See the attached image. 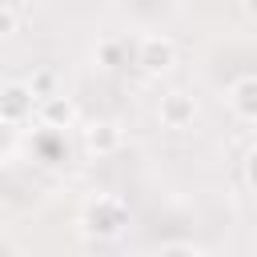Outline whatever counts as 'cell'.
Wrapping results in <instances>:
<instances>
[{
	"instance_id": "obj_3",
	"label": "cell",
	"mask_w": 257,
	"mask_h": 257,
	"mask_svg": "<svg viewBox=\"0 0 257 257\" xmlns=\"http://www.w3.org/2000/svg\"><path fill=\"white\" fill-rule=\"evenodd\" d=\"M157 116H161V124H165V128L181 133V128H189V124H193L197 104H193V96H185V92H165V96H161V104H157Z\"/></svg>"
},
{
	"instance_id": "obj_2",
	"label": "cell",
	"mask_w": 257,
	"mask_h": 257,
	"mask_svg": "<svg viewBox=\"0 0 257 257\" xmlns=\"http://www.w3.org/2000/svg\"><path fill=\"white\" fill-rule=\"evenodd\" d=\"M173 60H177V48H173L169 36H141V40H137V68H141L145 76L169 72Z\"/></svg>"
},
{
	"instance_id": "obj_5",
	"label": "cell",
	"mask_w": 257,
	"mask_h": 257,
	"mask_svg": "<svg viewBox=\"0 0 257 257\" xmlns=\"http://www.w3.org/2000/svg\"><path fill=\"white\" fill-rule=\"evenodd\" d=\"M120 141H124V133H120V124H116V120H92V124H84V149H88V153H96V157L116 153V149H120Z\"/></svg>"
},
{
	"instance_id": "obj_12",
	"label": "cell",
	"mask_w": 257,
	"mask_h": 257,
	"mask_svg": "<svg viewBox=\"0 0 257 257\" xmlns=\"http://www.w3.org/2000/svg\"><path fill=\"white\" fill-rule=\"evenodd\" d=\"M161 253H201V245H193V241H177V245H161Z\"/></svg>"
},
{
	"instance_id": "obj_14",
	"label": "cell",
	"mask_w": 257,
	"mask_h": 257,
	"mask_svg": "<svg viewBox=\"0 0 257 257\" xmlns=\"http://www.w3.org/2000/svg\"><path fill=\"white\" fill-rule=\"evenodd\" d=\"M145 4H169V0H145Z\"/></svg>"
},
{
	"instance_id": "obj_11",
	"label": "cell",
	"mask_w": 257,
	"mask_h": 257,
	"mask_svg": "<svg viewBox=\"0 0 257 257\" xmlns=\"http://www.w3.org/2000/svg\"><path fill=\"white\" fill-rule=\"evenodd\" d=\"M245 181L257 189V145L249 149V157H245Z\"/></svg>"
},
{
	"instance_id": "obj_10",
	"label": "cell",
	"mask_w": 257,
	"mask_h": 257,
	"mask_svg": "<svg viewBox=\"0 0 257 257\" xmlns=\"http://www.w3.org/2000/svg\"><path fill=\"white\" fill-rule=\"evenodd\" d=\"M8 32H16V12L8 4H0V36H8Z\"/></svg>"
},
{
	"instance_id": "obj_1",
	"label": "cell",
	"mask_w": 257,
	"mask_h": 257,
	"mask_svg": "<svg viewBox=\"0 0 257 257\" xmlns=\"http://www.w3.org/2000/svg\"><path fill=\"white\" fill-rule=\"evenodd\" d=\"M124 225H128V209L116 197H92L80 213V233L88 241H116Z\"/></svg>"
},
{
	"instance_id": "obj_8",
	"label": "cell",
	"mask_w": 257,
	"mask_h": 257,
	"mask_svg": "<svg viewBox=\"0 0 257 257\" xmlns=\"http://www.w3.org/2000/svg\"><path fill=\"white\" fill-rule=\"evenodd\" d=\"M96 60L104 68H128L137 64V40H124V36H104L96 44Z\"/></svg>"
},
{
	"instance_id": "obj_9",
	"label": "cell",
	"mask_w": 257,
	"mask_h": 257,
	"mask_svg": "<svg viewBox=\"0 0 257 257\" xmlns=\"http://www.w3.org/2000/svg\"><path fill=\"white\" fill-rule=\"evenodd\" d=\"M28 88H32V96H36V100L52 96V92H56V72H52V68H40V72L28 80Z\"/></svg>"
},
{
	"instance_id": "obj_6",
	"label": "cell",
	"mask_w": 257,
	"mask_h": 257,
	"mask_svg": "<svg viewBox=\"0 0 257 257\" xmlns=\"http://www.w3.org/2000/svg\"><path fill=\"white\" fill-rule=\"evenodd\" d=\"M36 120L48 124V128H68L76 120V104L64 96V92H52L44 100H36Z\"/></svg>"
},
{
	"instance_id": "obj_7",
	"label": "cell",
	"mask_w": 257,
	"mask_h": 257,
	"mask_svg": "<svg viewBox=\"0 0 257 257\" xmlns=\"http://www.w3.org/2000/svg\"><path fill=\"white\" fill-rule=\"evenodd\" d=\"M225 100H229L233 116H241V120L257 124V76H241V80H233Z\"/></svg>"
},
{
	"instance_id": "obj_13",
	"label": "cell",
	"mask_w": 257,
	"mask_h": 257,
	"mask_svg": "<svg viewBox=\"0 0 257 257\" xmlns=\"http://www.w3.org/2000/svg\"><path fill=\"white\" fill-rule=\"evenodd\" d=\"M241 8H245V16H249V20H257V0H241Z\"/></svg>"
},
{
	"instance_id": "obj_4",
	"label": "cell",
	"mask_w": 257,
	"mask_h": 257,
	"mask_svg": "<svg viewBox=\"0 0 257 257\" xmlns=\"http://www.w3.org/2000/svg\"><path fill=\"white\" fill-rule=\"evenodd\" d=\"M32 112H36V96H32L28 84H4V88H0V120L20 124V120L32 116Z\"/></svg>"
}]
</instances>
